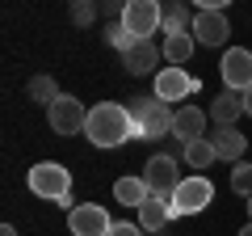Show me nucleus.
Wrapping results in <instances>:
<instances>
[{
  "label": "nucleus",
  "mask_w": 252,
  "mask_h": 236,
  "mask_svg": "<svg viewBox=\"0 0 252 236\" xmlns=\"http://www.w3.org/2000/svg\"><path fill=\"white\" fill-rule=\"evenodd\" d=\"M84 139L93 148H118L126 139H135V122L126 114V106L118 101H97L89 110V122H84Z\"/></svg>",
  "instance_id": "nucleus-1"
},
{
  "label": "nucleus",
  "mask_w": 252,
  "mask_h": 236,
  "mask_svg": "<svg viewBox=\"0 0 252 236\" xmlns=\"http://www.w3.org/2000/svg\"><path fill=\"white\" fill-rule=\"evenodd\" d=\"M126 114L135 122V139H160V135H172L177 110H168L160 97H130L126 101Z\"/></svg>",
  "instance_id": "nucleus-2"
},
{
  "label": "nucleus",
  "mask_w": 252,
  "mask_h": 236,
  "mask_svg": "<svg viewBox=\"0 0 252 236\" xmlns=\"http://www.w3.org/2000/svg\"><path fill=\"white\" fill-rule=\"evenodd\" d=\"M26 186H30V194H38V198L59 202L63 194H72V173L63 169L59 160H38L34 169H30Z\"/></svg>",
  "instance_id": "nucleus-3"
},
{
  "label": "nucleus",
  "mask_w": 252,
  "mask_h": 236,
  "mask_svg": "<svg viewBox=\"0 0 252 236\" xmlns=\"http://www.w3.org/2000/svg\"><path fill=\"white\" fill-rule=\"evenodd\" d=\"M210 198H215V186H210V177L193 173V177H185V182L177 186V194L168 198V211H172V219H181V215H198V211L210 207Z\"/></svg>",
  "instance_id": "nucleus-4"
},
{
  "label": "nucleus",
  "mask_w": 252,
  "mask_h": 236,
  "mask_svg": "<svg viewBox=\"0 0 252 236\" xmlns=\"http://www.w3.org/2000/svg\"><path fill=\"white\" fill-rule=\"evenodd\" d=\"M122 26L130 30V38H135V42H152L156 30H164V9L156 4V0H126Z\"/></svg>",
  "instance_id": "nucleus-5"
},
{
  "label": "nucleus",
  "mask_w": 252,
  "mask_h": 236,
  "mask_svg": "<svg viewBox=\"0 0 252 236\" xmlns=\"http://www.w3.org/2000/svg\"><path fill=\"white\" fill-rule=\"evenodd\" d=\"M143 182H147V190H152V194H160V198H172V194H177V186L185 182V177H181V169H177V156L156 152L152 160L143 164Z\"/></svg>",
  "instance_id": "nucleus-6"
},
{
  "label": "nucleus",
  "mask_w": 252,
  "mask_h": 236,
  "mask_svg": "<svg viewBox=\"0 0 252 236\" xmlns=\"http://www.w3.org/2000/svg\"><path fill=\"white\" fill-rule=\"evenodd\" d=\"M202 89V80L193 72H185V68H160L156 72V89H152V97H160L164 106L168 101H185V97H193V93Z\"/></svg>",
  "instance_id": "nucleus-7"
},
{
  "label": "nucleus",
  "mask_w": 252,
  "mask_h": 236,
  "mask_svg": "<svg viewBox=\"0 0 252 236\" xmlns=\"http://www.w3.org/2000/svg\"><path fill=\"white\" fill-rule=\"evenodd\" d=\"M219 76L231 93H248L252 89V51L248 46H227L219 59Z\"/></svg>",
  "instance_id": "nucleus-8"
},
{
  "label": "nucleus",
  "mask_w": 252,
  "mask_h": 236,
  "mask_svg": "<svg viewBox=\"0 0 252 236\" xmlns=\"http://www.w3.org/2000/svg\"><path fill=\"white\" fill-rule=\"evenodd\" d=\"M46 122H51L55 135H80L84 122H89V110H84L80 101L72 97V93H63V97L55 101L51 110H46Z\"/></svg>",
  "instance_id": "nucleus-9"
},
{
  "label": "nucleus",
  "mask_w": 252,
  "mask_h": 236,
  "mask_svg": "<svg viewBox=\"0 0 252 236\" xmlns=\"http://www.w3.org/2000/svg\"><path fill=\"white\" fill-rule=\"evenodd\" d=\"M109 228H114V219H109V211L101 202H80L67 215V232L72 236H109Z\"/></svg>",
  "instance_id": "nucleus-10"
},
{
  "label": "nucleus",
  "mask_w": 252,
  "mask_h": 236,
  "mask_svg": "<svg viewBox=\"0 0 252 236\" xmlns=\"http://www.w3.org/2000/svg\"><path fill=\"white\" fill-rule=\"evenodd\" d=\"M231 38V21H227L223 9H198L193 17V42L198 46H227Z\"/></svg>",
  "instance_id": "nucleus-11"
},
{
  "label": "nucleus",
  "mask_w": 252,
  "mask_h": 236,
  "mask_svg": "<svg viewBox=\"0 0 252 236\" xmlns=\"http://www.w3.org/2000/svg\"><path fill=\"white\" fill-rule=\"evenodd\" d=\"M206 122H210L206 110H198V106H181L177 118H172V139H181V148L193 144V139H206Z\"/></svg>",
  "instance_id": "nucleus-12"
},
{
  "label": "nucleus",
  "mask_w": 252,
  "mask_h": 236,
  "mask_svg": "<svg viewBox=\"0 0 252 236\" xmlns=\"http://www.w3.org/2000/svg\"><path fill=\"white\" fill-rule=\"evenodd\" d=\"M160 55H164V46H156V42H135L130 51L122 55V68H126L130 76H147V72L160 68Z\"/></svg>",
  "instance_id": "nucleus-13"
},
{
  "label": "nucleus",
  "mask_w": 252,
  "mask_h": 236,
  "mask_svg": "<svg viewBox=\"0 0 252 236\" xmlns=\"http://www.w3.org/2000/svg\"><path fill=\"white\" fill-rule=\"evenodd\" d=\"M206 114L215 118V127H235V122H240V114H244V93L223 89L215 101H210V110H206Z\"/></svg>",
  "instance_id": "nucleus-14"
},
{
  "label": "nucleus",
  "mask_w": 252,
  "mask_h": 236,
  "mask_svg": "<svg viewBox=\"0 0 252 236\" xmlns=\"http://www.w3.org/2000/svg\"><path fill=\"white\" fill-rule=\"evenodd\" d=\"M210 144H215V156L219 160H244V152H248V139L240 135V127H219L215 135H210Z\"/></svg>",
  "instance_id": "nucleus-15"
},
{
  "label": "nucleus",
  "mask_w": 252,
  "mask_h": 236,
  "mask_svg": "<svg viewBox=\"0 0 252 236\" xmlns=\"http://www.w3.org/2000/svg\"><path fill=\"white\" fill-rule=\"evenodd\" d=\"M168 224H172L168 198H160V194H152V198H147L143 207H139V228H143V232H156V236H160V232H164Z\"/></svg>",
  "instance_id": "nucleus-16"
},
{
  "label": "nucleus",
  "mask_w": 252,
  "mask_h": 236,
  "mask_svg": "<svg viewBox=\"0 0 252 236\" xmlns=\"http://www.w3.org/2000/svg\"><path fill=\"white\" fill-rule=\"evenodd\" d=\"M114 198L122 202V207H135L139 211L147 198H152V190H147L143 177H118V182H114Z\"/></svg>",
  "instance_id": "nucleus-17"
},
{
  "label": "nucleus",
  "mask_w": 252,
  "mask_h": 236,
  "mask_svg": "<svg viewBox=\"0 0 252 236\" xmlns=\"http://www.w3.org/2000/svg\"><path fill=\"white\" fill-rule=\"evenodd\" d=\"M181 156H185L189 169H210V164L219 160V156H215V144H210V135H206V139H193V144H185V148H181Z\"/></svg>",
  "instance_id": "nucleus-18"
},
{
  "label": "nucleus",
  "mask_w": 252,
  "mask_h": 236,
  "mask_svg": "<svg viewBox=\"0 0 252 236\" xmlns=\"http://www.w3.org/2000/svg\"><path fill=\"white\" fill-rule=\"evenodd\" d=\"M189 55H193V34H164V59L172 68L189 64Z\"/></svg>",
  "instance_id": "nucleus-19"
},
{
  "label": "nucleus",
  "mask_w": 252,
  "mask_h": 236,
  "mask_svg": "<svg viewBox=\"0 0 252 236\" xmlns=\"http://www.w3.org/2000/svg\"><path fill=\"white\" fill-rule=\"evenodd\" d=\"M193 17L198 13L185 9V4H168L164 9V34H193Z\"/></svg>",
  "instance_id": "nucleus-20"
},
{
  "label": "nucleus",
  "mask_w": 252,
  "mask_h": 236,
  "mask_svg": "<svg viewBox=\"0 0 252 236\" xmlns=\"http://www.w3.org/2000/svg\"><path fill=\"white\" fill-rule=\"evenodd\" d=\"M26 93H30V101H42L46 110H51L55 101L63 97V93H59V84H55L51 76H34V80H30V89H26Z\"/></svg>",
  "instance_id": "nucleus-21"
},
{
  "label": "nucleus",
  "mask_w": 252,
  "mask_h": 236,
  "mask_svg": "<svg viewBox=\"0 0 252 236\" xmlns=\"http://www.w3.org/2000/svg\"><path fill=\"white\" fill-rule=\"evenodd\" d=\"M231 194H240V198H252V164L240 160L231 169Z\"/></svg>",
  "instance_id": "nucleus-22"
},
{
  "label": "nucleus",
  "mask_w": 252,
  "mask_h": 236,
  "mask_svg": "<svg viewBox=\"0 0 252 236\" xmlns=\"http://www.w3.org/2000/svg\"><path fill=\"white\" fill-rule=\"evenodd\" d=\"M105 38H109V46H118V51H122V55L130 51V46H135V38H130V30H126L122 21H114V26L105 30Z\"/></svg>",
  "instance_id": "nucleus-23"
},
{
  "label": "nucleus",
  "mask_w": 252,
  "mask_h": 236,
  "mask_svg": "<svg viewBox=\"0 0 252 236\" xmlns=\"http://www.w3.org/2000/svg\"><path fill=\"white\" fill-rule=\"evenodd\" d=\"M72 21L76 26H93V21H97V4H89V0L72 4Z\"/></svg>",
  "instance_id": "nucleus-24"
},
{
  "label": "nucleus",
  "mask_w": 252,
  "mask_h": 236,
  "mask_svg": "<svg viewBox=\"0 0 252 236\" xmlns=\"http://www.w3.org/2000/svg\"><path fill=\"white\" fill-rule=\"evenodd\" d=\"M109 236H147V232H143L139 224H126V219H118V224L109 228Z\"/></svg>",
  "instance_id": "nucleus-25"
},
{
  "label": "nucleus",
  "mask_w": 252,
  "mask_h": 236,
  "mask_svg": "<svg viewBox=\"0 0 252 236\" xmlns=\"http://www.w3.org/2000/svg\"><path fill=\"white\" fill-rule=\"evenodd\" d=\"M244 114H248V118H252V89H248V93H244Z\"/></svg>",
  "instance_id": "nucleus-26"
},
{
  "label": "nucleus",
  "mask_w": 252,
  "mask_h": 236,
  "mask_svg": "<svg viewBox=\"0 0 252 236\" xmlns=\"http://www.w3.org/2000/svg\"><path fill=\"white\" fill-rule=\"evenodd\" d=\"M0 236H17V228H13V224H4V228H0Z\"/></svg>",
  "instance_id": "nucleus-27"
},
{
  "label": "nucleus",
  "mask_w": 252,
  "mask_h": 236,
  "mask_svg": "<svg viewBox=\"0 0 252 236\" xmlns=\"http://www.w3.org/2000/svg\"><path fill=\"white\" fill-rule=\"evenodd\" d=\"M235 236H252V224H244V228H240V232H235Z\"/></svg>",
  "instance_id": "nucleus-28"
},
{
  "label": "nucleus",
  "mask_w": 252,
  "mask_h": 236,
  "mask_svg": "<svg viewBox=\"0 0 252 236\" xmlns=\"http://www.w3.org/2000/svg\"><path fill=\"white\" fill-rule=\"evenodd\" d=\"M248 224H252V198H248Z\"/></svg>",
  "instance_id": "nucleus-29"
}]
</instances>
